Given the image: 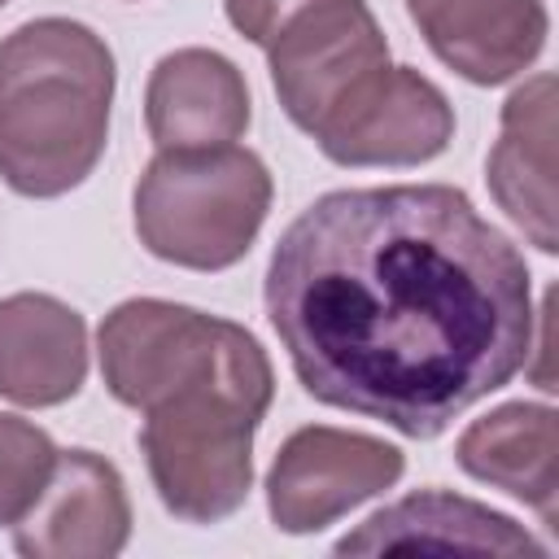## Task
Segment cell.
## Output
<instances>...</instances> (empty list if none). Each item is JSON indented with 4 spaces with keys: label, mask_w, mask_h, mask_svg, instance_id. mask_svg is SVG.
I'll use <instances>...</instances> for the list:
<instances>
[{
    "label": "cell",
    "mask_w": 559,
    "mask_h": 559,
    "mask_svg": "<svg viewBox=\"0 0 559 559\" xmlns=\"http://www.w3.org/2000/svg\"><path fill=\"white\" fill-rule=\"evenodd\" d=\"M87 380L83 314L48 293L0 301V393L17 406L70 402Z\"/></svg>",
    "instance_id": "5bb4252c"
},
{
    "label": "cell",
    "mask_w": 559,
    "mask_h": 559,
    "mask_svg": "<svg viewBox=\"0 0 559 559\" xmlns=\"http://www.w3.org/2000/svg\"><path fill=\"white\" fill-rule=\"evenodd\" d=\"M384 550H441V555L472 550V555H533V559L546 555V546L511 515L445 489H419L376 511L336 542V555H384Z\"/></svg>",
    "instance_id": "7c38bea8"
},
{
    "label": "cell",
    "mask_w": 559,
    "mask_h": 559,
    "mask_svg": "<svg viewBox=\"0 0 559 559\" xmlns=\"http://www.w3.org/2000/svg\"><path fill=\"white\" fill-rule=\"evenodd\" d=\"M271 389L197 380L144 411L140 450L162 507L188 524H218L253 489V432Z\"/></svg>",
    "instance_id": "277c9868"
},
{
    "label": "cell",
    "mask_w": 559,
    "mask_h": 559,
    "mask_svg": "<svg viewBox=\"0 0 559 559\" xmlns=\"http://www.w3.org/2000/svg\"><path fill=\"white\" fill-rule=\"evenodd\" d=\"M467 476L528 502L546 528L555 524L559 493V415L537 402H507L467 424L454 445Z\"/></svg>",
    "instance_id": "9a60e30c"
},
{
    "label": "cell",
    "mask_w": 559,
    "mask_h": 559,
    "mask_svg": "<svg viewBox=\"0 0 559 559\" xmlns=\"http://www.w3.org/2000/svg\"><path fill=\"white\" fill-rule=\"evenodd\" d=\"M4 4H9V0H0V9H4Z\"/></svg>",
    "instance_id": "ac0fdd59"
},
{
    "label": "cell",
    "mask_w": 559,
    "mask_h": 559,
    "mask_svg": "<svg viewBox=\"0 0 559 559\" xmlns=\"http://www.w3.org/2000/svg\"><path fill=\"white\" fill-rule=\"evenodd\" d=\"M402 467V450L380 437L323 424L297 428L266 472V511L280 533H319L397 485Z\"/></svg>",
    "instance_id": "52a82bcc"
},
{
    "label": "cell",
    "mask_w": 559,
    "mask_h": 559,
    "mask_svg": "<svg viewBox=\"0 0 559 559\" xmlns=\"http://www.w3.org/2000/svg\"><path fill=\"white\" fill-rule=\"evenodd\" d=\"M96 349L105 389L135 411H148L197 380H236L275 393L271 362L253 332L162 297L114 306L100 323Z\"/></svg>",
    "instance_id": "5b68a950"
},
{
    "label": "cell",
    "mask_w": 559,
    "mask_h": 559,
    "mask_svg": "<svg viewBox=\"0 0 559 559\" xmlns=\"http://www.w3.org/2000/svg\"><path fill=\"white\" fill-rule=\"evenodd\" d=\"M454 140L445 92L411 66H389L328 131L314 135L336 166H419Z\"/></svg>",
    "instance_id": "ba28073f"
},
{
    "label": "cell",
    "mask_w": 559,
    "mask_h": 559,
    "mask_svg": "<svg viewBox=\"0 0 559 559\" xmlns=\"http://www.w3.org/2000/svg\"><path fill=\"white\" fill-rule=\"evenodd\" d=\"M52 463H57L52 437L39 424L0 411V528L17 524L35 507V498L52 476Z\"/></svg>",
    "instance_id": "2e32d148"
},
{
    "label": "cell",
    "mask_w": 559,
    "mask_h": 559,
    "mask_svg": "<svg viewBox=\"0 0 559 559\" xmlns=\"http://www.w3.org/2000/svg\"><path fill=\"white\" fill-rule=\"evenodd\" d=\"M266 319L301 389L432 441L533 354L524 253L450 183L341 188L280 236Z\"/></svg>",
    "instance_id": "6da1fadb"
},
{
    "label": "cell",
    "mask_w": 559,
    "mask_h": 559,
    "mask_svg": "<svg viewBox=\"0 0 559 559\" xmlns=\"http://www.w3.org/2000/svg\"><path fill=\"white\" fill-rule=\"evenodd\" d=\"M485 179L507 218L520 223L542 253H555V74H533L507 96Z\"/></svg>",
    "instance_id": "4fadbf2b"
},
{
    "label": "cell",
    "mask_w": 559,
    "mask_h": 559,
    "mask_svg": "<svg viewBox=\"0 0 559 559\" xmlns=\"http://www.w3.org/2000/svg\"><path fill=\"white\" fill-rule=\"evenodd\" d=\"M131 537V498L118 467L92 450H57L35 507L13 524L31 559H109Z\"/></svg>",
    "instance_id": "9c48e42d"
},
{
    "label": "cell",
    "mask_w": 559,
    "mask_h": 559,
    "mask_svg": "<svg viewBox=\"0 0 559 559\" xmlns=\"http://www.w3.org/2000/svg\"><path fill=\"white\" fill-rule=\"evenodd\" d=\"M271 210V170L258 153L162 148L135 183L140 245L188 271L236 266Z\"/></svg>",
    "instance_id": "3957f363"
},
{
    "label": "cell",
    "mask_w": 559,
    "mask_h": 559,
    "mask_svg": "<svg viewBox=\"0 0 559 559\" xmlns=\"http://www.w3.org/2000/svg\"><path fill=\"white\" fill-rule=\"evenodd\" d=\"M227 4V22L258 48H266L297 13H306L319 0H223Z\"/></svg>",
    "instance_id": "e0dca14e"
},
{
    "label": "cell",
    "mask_w": 559,
    "mask_h": 559,
    "mask_svg": "<svg viewBox=\"0 0 559 559\" xmlns=\"http://www.w3.org/2000/svg\"><path fill=\"white\" fill-rule=\"evenodd\" d=\"M114 52L70 17H35L0 39V179L22 197L79 188L109 140Z\"/></svg>",
    "instance_id": "7a4b0ae2"
},
{
    "label": "cell",
    "mask_w": 559,
    "mask_h": 559,
    "mask_svg": "<svg viewBox=\"0 0 559 559\" xmlns=\"http://www.w3.org/2000/svg\"><path fill=\"white\" fill-rule=\"evenodd\" d=\"M249 83L214 48L166 52L144 87V122L157 148H223L249 127Z\"/></svg>",
    "instance_id": "8fae6325"
},
{
    "label": "cell",
    "mask_w": 559,
    "mask_h": 559,
    "mask_svg": "<svg viewBox=\"0 0 559 559\" xmlns=\"http://www.w3.org/2000/svg\"><path fill=\"white\" fill-rule=\"evenodd\" d=\"M406 13L424 44L480 87L524 74L550 31L542 0H406Z\"/></svg>",
    "instance_id": "30bf717a"
},
{
    "label": "cell",
    "mask_w": 559,
    "mask_h": 559,
    "mask_svg": "<svg viewBox=\"0 0 559 559\" xmlns=\"http://www.w3.org/2000/svg\"><path fill=\"white\" fill-rule=\"evenodd\" d=\"M266 57L284 114L319 135L389 70V39L362 0H319L266 44Z\"/></svg>",
    "instance_id": "8992f818"
}]
</instances>
